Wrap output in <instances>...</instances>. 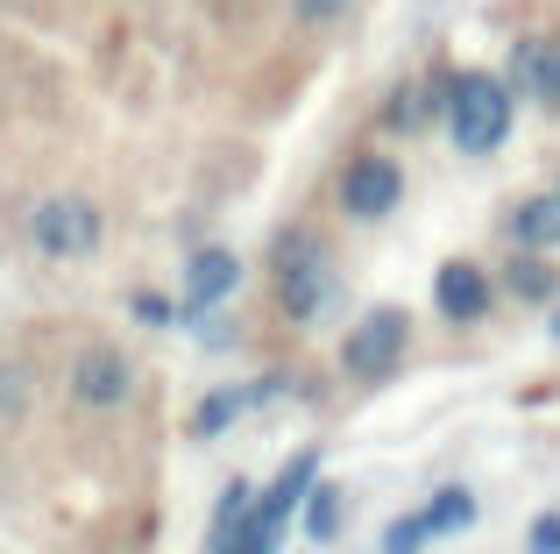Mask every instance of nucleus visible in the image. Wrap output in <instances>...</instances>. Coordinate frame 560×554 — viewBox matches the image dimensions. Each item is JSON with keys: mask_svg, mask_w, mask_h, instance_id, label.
<instances>
[{"mask_svg": "<svg viewBox=\"0 0 560 554\" xmlns=\"http://www.w3.org/2000/svg\"><path fill=\"white\" fill-rule=\"evenodd\" d=\"M270 299L291 327H313L334 313L341 299V264H334V242L313 221H291L270 235Z\"/></svg>", "mask_w": 560, "mask_h": 554, "instance_id": "1", "label": "nucleus"}, {"mask_svg": "<svg viewBox=\"0 0 560 554\" xmlns=\"http://www.w3.org/2000/svg\"><path fill=\"white\" fill-rule=\"evenodd\" d=\"M518 128V93L511 79L497 71H454V93H447V136L462 157H497Z\"/></svg>", "mask_w": 560, "mask_h": 554, "instance_id": "2", "label": "nucleus"}, {"mask_svg": "<svg viewBox=\"0 0 560 554\" xmlns=\"http://www.w3.org/2000/svg\"><path fill=\"white\" fill-rule=\"evenodd\" d=\"M28 250L50 256V264H85V256L107 250V207H100L85 185H65V193H43L28 207Z\"/></svg>", "mask_w": 560, "mask_h": 554, "instance_id": "3", "label": "nucleus"}, {"mask_svg": "<svg viewBox=\"0 0 560 554\" xmlns=\"http://www.w3.org/2000/svg\"><path fill=\"white\" fill-rule=\"evenodd\" d=\"M405 356H411V313H405V305H370L362 320H348L341 348H334L341 377L362 384V391L390 384V377L405 370Z\"/></svg>", "mask_w": 560, "mask_h": 554, "instance_id": "4", "label": "nucleus"}, {"mask_svg": "<svg viewBox=\"0 0 560 554\" xmlns=\"http://www.w3.org/2000/svg\"><path fill=\"white\" fill-rule=\"evenodd\" d=\"M136 384H142V370H136V356H128L121 342H85L79 356H71V377H65L71 405H79L85 419L128 413V405H136Z\"/></svg>", "mask_w": 560, "mask_h": 554, "instance_id": "5", "label": "nucleus"}, {"mask_svg": "<svg viewBox=\"0 0 560 554\" xmlns=\"http://www.w3.org/2000/svg\"><path fill=\"white\" fill-rule=\"evenodd\" d=\"M334 207L348 213V221H390L397 207H405V164L383 150H355L341 164V178H334Z\"/></svg>", "mask_w": 560, "mask_h": 554, "instance_id": "6", "label": "nucleus"}, {"mask_svg": "<svg viewBox=\"0 0 560 554\" xmlns=\"http://www.w3.org/2000/svg\"><path fill=\"white\" fill-rule=\"evenodd\" d=\"M447 93H454V65L433 57L419 79H397L390 93H383L376 128H383V136H405V142L425 136V128H447Z\"/></svg>", "mask_w": 560, "mask_h": 554, "instance_id": "7", "label": "nucleus"}, {"mask_svg": "<svg viewBox=\"0 0 560 554\" xmlns=\"http://www.w3.org/2000/svg\"><path fill=\"white\" fill-rule=\"evenodd\" d=\"M497 277L476 264V256H447V264L433 270V313L447 320V327H482V320L497 313Z\"/></svg>", "mask_w": 560, "mask_h": 554, "instance_id": "8", "label": "nucleus"}, {"mask_svg": "<svg viewBox=\"0 0 560 554\" xmlns=\"http://www.w3.org/2000/svg\"><path fill=\"white\" fill-rule=\"evenodd\" d=\"M248 264L228 250V242H199V250L185 256V327H199L206 313H220V305H234V291H242Z\"/></svg>", "mask_w": 560, "mask_h": 554, "instance_id": "9", "label": "nucleus"}, {"mask_svg": "<svg viewBox=\"0 0 560 554\" xmlns=\"http://www.w3.org/2000/svg\"><path fill=\"white\" fill-rule=\"evenodd\" d=\"M319 462H327L319 448H299V455H291L284 470H277V484L256 498V527H270V533H291V527H299L305 498L319 490Z\"/></svg>", "mask_w": 560, "mask_h": 554, "instance_id": "10", "label": "nucleus"}, {"mask_svg": "<svg viewBox=\"0 0 560 554\" xmlns=\"http://www.w3.org/2000/svg\"><path fill=\"white\" fill-rule=\"evenodd\" d=\"M511 93L560 114V43L553 36H518L511 43Z\"/></svg>", "mask_w": 560, "mask_h": 554, "instance_id": "11", "label": "nucleus"}, {"mask_svg": "<svg viewBox=\"0 0 560 554\" xmlns=\"http://www.w3.org/2000/svg\"><path fill=\"white\" fill-rule=\"evenodd\" d=\"M291 377H256V384H228V391H206L199 413H191V441H213V434H228L234 419H248L262 399H277Z\"/></svg>", "mask_w": 560, "mask_h": 554, "instance_id": "12", "label": "nucleus"}, {"mask_svg": "<svg viewBox=\"0 0 560 554\" xmlns=\"http://www.w3.org/2000/svg\"><path fill=\"white\" fill-rule=\"evenodd\" d=\"M504 242L518 256H553L560 250V193H525L504 213Z\"/></svg>", "mask_w": 560, "mask_h": 554, "instance_id": "13", "label": "nucleus"}, {"mask_svg": "<svg viewBox=\"0 0 560 554\" xmlns=\"http://www.w3.org/2000/svg\"><path fill=\"white\" fill-rule=\"evenodd\" d=\"M476 490L468 484H440L433 498L419 505V519H425V533H433V541H462V533H476Z\"/></svg>", "mask_w": 560, "mask_h": 554, "instance_id": "14", "label": "nucleus"}, {"mask_svg": "<svg viewBox=\"0 0 560 554\" xmlns=\"http://www.w3.org/2000/svg\"><path fill=\"white\" fill-rule=\"evenodd\" d=\"M497 291H504V299H518V305H553V299H560L553 256H518V250H511V264H504V277H497Z\"/></svg>", "mask_w": 560, "mask_h": 554, "instance_id": "15", "label": "nucleus"}, {"mask_svg": "<svg viewBox=\"0 0 560 554\" xmlns=\"http://www.w3.org/2000/svg\"><path fill=\"white\" fill-rule=\"evenodd\" d=\"M256 498H262V490L248 484V476H228V484H220V505H213V533H206V547L228 554L234 541H242V527H248V512H256Z\"/></svg>", "mask_w": 560, "mask_h": 554, "instance_id": "16", "label": "nucleus"}, {"mask_svg": "<svg viewBox=\"0 0 560 554\" xmlns=\"http://www.w3.org/2000/svg\"><path fill=\"white\" fill-rule=\"evenodd\" d=\"M299 527H305V541H313V547L341 541V527H348V490H341V484H327V476H319V490H313V498H305Z\"/></svg>", "mask_w": 560, "mask_h": 554, "instance_id": "17", "label": "nucleus"}, {"mask_svg": "<svg viewBox=\"0 0 560 554\" xmlns=\"http://www.w3.org/2000/svg\"><path fill=\"white\" fill-rule=\"evenodd\" d=\"M128 313H136L142 327H185V299H164V291H136Z\"/></svg>", "mask_w": 560, "mask_h": 554, "instance_id": "18", "label": "nucleus"}, {"mask_svg": "<svg viewBox=\"0 0 560 554\" xmlns=\"http://www.w3.org/2000/svg\"><path fill=\"white\" fill-rule=\"evenodd\" d=\"M425 547H433V533H425L419 512H405V519H390V527H383V554H425Z\"/></svg>", "mask_w": 560, "mask_h": 554, "instance_id": "19", "label": "nucleus"}, {"mask_svg": "<svg viewBox=\"0 0 560 554\" xmlns=\"http://www.w3.org/2000/svg\"><path fill=\"white\" fill-rule=\"evenodd\" d=\"M28 399H36V384H28L22 362H14V370H0V419H8V427L28 413Z\"/></svg>", "mask_w": 560, "mask_h": 554, "instance_id": "20", "label": "nucleus"}, {"mask_svg": "<svg viewBox=\"0 0 560 554\" xmlns=\"http://www.w3.org/2000/svg\"><path fill=\"white\" fill-rule=\"evenodd\" d=\"M284 8H291V22H305V28H334L355 0H284Z\"/></svg>", "mask_w": 560, "mask_h": 554, "instance_id": "21", "label": "nucleus"}, {"mask_svg": "<svg viewBox=\"0 0 560 554\" xmlns=\"http://www.w3.org/2000/svg\"><path fill=\"white\" fill-rule=\"evenodd\" d=\"M525 554H560V505H547V512L525 527Z\"/></svg>", "mask_w": 560, "mask_h": 554, "instance_id": "22", "label": "nucleus"}, {"mask_svg": "<svg viewBox=\"0 0 560 554\" xmlns=\"http://www.w3.org/2000/svg\"><path fill=\"white\" fill-rule=\"evenodd\" d=\"M277 541H284V533H270V527H256V512H248V527H242V541H234L228 554H277Z\"/></svg>", "mask_w": 560, "mask_h": 554, "instance_id": "23", "label": "nucleus"}, {"mask_svg": "<svg viewBox=\"0 0 560 554\" xmlns=\"http://www.w3.org/2000/svg\"><path fill=\"white\" fill-rule=\"evenodd\" d=\"M547 327H553V342H560V305H553V320H547Z\"/></svg>", "mask_w": 560, "mask_h": 554, "instance_id": "24", "label": "nucleus"}, {"mask_svg": "<svg viewBox=\"0 0 560 554\" xmlns=\"http://www.w3.org/2000/svg\"><path fill=\"white\" fill-rule=\"evenodd\" d=\"M553 193H560V185H553Z\"/></svg>", "mask_w": 560, "mask_h": 554, "instance_id": "25", "label": "nucleus"}, {"mask_svg": "<svg viewBox=\"0 0 560 554\" xmlns=\"http://www.w3.org/2000/svg\"><path fill=\"white\" fill-rule=\"evenodd\" d=\"M553 43H560V36H553Z\"/></svg>", "mask_w": 560, "mask_h": 554, "instance_id": "26", "label": "nucleus"}]
</instances>
